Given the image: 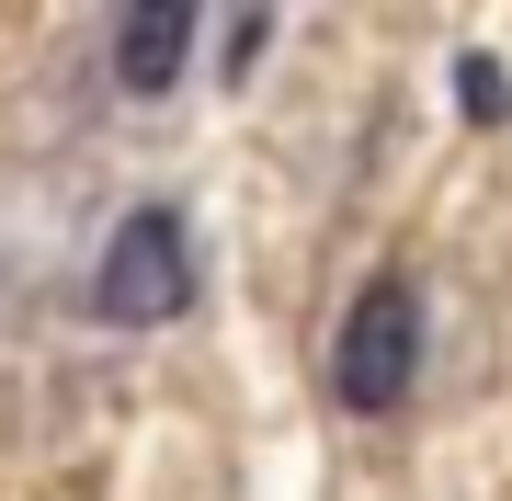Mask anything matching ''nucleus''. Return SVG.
<instances>
[{
	"instance_id": "nucleus-1",
	"label": "nucleus",
	"mask_w": 512,
	"mask_h": 501,
	"mask_svg": "<svg viewBox=\"0 0 512 501\" xmlns=\"http://www.w3.org/2000/svg\"><path fill=\"white\" fill-rule=\"evenodd\" d=\"M421 376V285L410 274H376L365 297L342 308V331H330V399L342 410H399Z\"/></svg>"
},
{
	"instance_id": "nucleus-2",
	"label": "nucleus",
	"mask_w": 512,
	"mask_h": 501,
	"mask_svg": "<svg viewBox=\"0 0 512 501\" xmlns=\"http://www.w3.org/2000/svg\"><path fill=\"white\" fill-rule=\"evenodd\" d=\"M92 308L114 319V331H160V319L194 308V240H183V217H171V205H137V217L103 240Z\"/></svg>"
},
{
	"instance_id": "nucleus-3",
	"label": "nucleus",
	"mask_w": 512,
	"mask_h": 501,
	"mask_svg": "<svg viewBox=\"0 0 512 501\" xmlns=\"http://www.w3.org/2000/svg\"><path fill=\"white\" fill-rule=\"evenodd\" d=\"M183 46H194V0H137L114 23V80L126 92H171L183 80Z\"/></svg>"
},
{
	"instance_id": "nucleus-4",
	"label": "nucleus",
	"mask_w": 512,
	"mask_h": 501,
	"mask_svg": "<svg viewBox=\"0 0 512 501\" xmlns=\"http://www.w3.org/2000/svg\"><path fill=\"white\" fill-rule=\"evenodd\" d=\"M456 92H467V114H478V126H490V114L512 103V80L490 69V57H467V69H456Z\"/></svg>"
}]
</instances>
